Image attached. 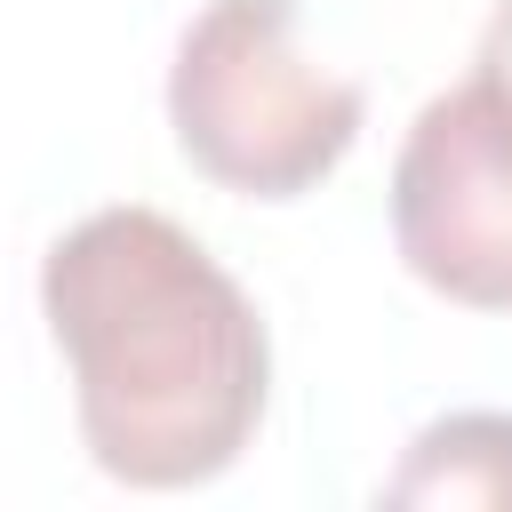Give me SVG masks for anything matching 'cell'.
I'll return each instance as SVG.
<instances>
[{
  "label": "cell",
  "mask_w": 512,
  "mask_h": 512,
  "mask_svg": "<svg viewBox=\"0 0 512 512\" xmlns=\"http://www.w3.org/2000/svg\"><path fill=\"white\" fill-rule=\"evenodd\" d=\"M40 312L72 368L88 456L128 488L216 480L272 384L248 288L160 208H96L40 264Z\"/></svg>",
  "instance_id": "obj_1"
},
{
  "label": "cell",
  "mask_w": 512,
  "mask_h": 512,
  "mask_svg": "<svg viewBox=\"0 0 512 512\" xmlns=\"http://www.w3.org/2000/svg\"><path fill=\"white\" fill-rule=\"evenodd\" d=\"M360 80L296 40V0H208L168 64V128L184 160L240 200L312 192L360 136Z\"/></svg>",
  "instance_id": "obj_2"
},
{
  "label": "cell",
  "mask_w": 512,
  "mask_h": 512,
  "mask_svg": "<svg viewBox=\"0 0 512 512\" xmlns=\"http://www.w3.org/2000/svg\"><path fill=\"white\" fill-rule=\"evenodd\" d=\"M400 264L472 312H512V104L480 80L432 96L392 160Z\"/></svg>",
  "instance_id": "obj_3"
},
{
  "label": "cell",
  "mask_w": 512,
  "mask_h": 512,
  "mask_svg": "<svg viewBox=\"0 0 512 512\" xmlns=\"http://www.w3.org/2000/svg\"><path fill=\"white\" fill-rule=\"evenodd\" d=\"M384 504H472V512H512V416L464 408L416 432L408 464L384 480Z\"/></svg>",
  "instance_id": "obj_4"
},
{
  "label": "cell",
  "mask_w": 512,
  "mask_h": 512,
  "mask_svg": "<svg viewBox=\"0 0 512 512\" xmlns=\"http://www.w3.org/2000/svg\"><path fill=\"white\" fill-rule=\"evenodd\" d=\"M472 80H480L496 104H512V0L488 16V32H480V56H472Z\"/></svg>",
  "instance_id": "obj_5"
}]
</instances>
